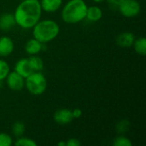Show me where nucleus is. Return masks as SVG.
Here are the masks:
<instances>
[{"label": "nucleus", "instance_id": "obj_1", "mask_svg": "<svg viewBox=\"0 0 146 146\" xmlns=\"http://www.w3.org/2000/svg\"><path fill=\"white\" fill-rule=\"evenodd\" d=\"M42 11L39 0H22L14 13L15 23L23 29L33 28L40 20Z\"/></svg>", "mask_w": 146, "mask_h": 146}, {"label": "nucleus", "instance_id": "obj_2", "mask_svg": "<svg viewBox=\"0 0 146 146\" xmlns=\"http://www.w3.org/2000/svg\"><path fill=\"white\" fill-rule=\"evenodd\" d=\"M60 33L59 25L53 20L46 19L38 21L33 27V36L42 44L54 40Z\"/></svg>", "mask_w": 146, "mask_h": 146}, {"label": "nucleus", "instance_id": "obj_3", "mask_svg": "<svg viewBox=\"0 0 146 146\" xmlns=\"http://www.w3.org/2000/svg\"><path fill=\"white\" fill-rule=\"evenodd\" d=\"M87 4L84 0H69L62 9V19L68 24H76L86 19Z\"/></svg>", "mask_w": 146, "mask_h": 146}, {"label": "nucleus", "instance_id": "obj_4", "mask_svg": "<svg viewBox=\"0 0 146 146\" xmlns=\"http://www.w3.org/2000/svg\"><path fill=\"white\" fill-rule=\"evenodd\" d=\"M25 86L30 94L39 96L46 91L47 80L41 72H33L25 78Z\"/></svg>", "mask_w": 146, "mask_h": 146}, {"label": "nucleus", "instance_id": "obj_5", "mask_svg": "<svg viewBox=\"0 0 146 146\" xmlns=\"http://www.w3.org/2000/svg\"><path fill=\"white\" fill-rule=\"evenodd\" d=\"M118 9L123 16L133 18L140 13L141 5L137 0H123L118 6Z\"/></svg>", "mask_w": 146, "mask_h": 146}, {"label": "nucleus", "instance_id": "obj_6", "mask_svg": "<svg viewBox=\"0 0 146 146\" xmlns=\"http://www.w3.org/2000/svg\"><path fill=\"white\" fill-rule=\"evenodd\" d=\"M5 80L8 87L12 91L19 92L25 86V79L15 71L9 72Z\"/></svg>", "mask_w": 146, "mask_h": 146}, {"label": "nucleus", "instance_id": "obj_7", "mask_svg": "<svg viewBox=\"0 0 146 146\" xmlns=\"http://www.w3.org/2000/svg\"><path fill=\"white\" fill-rule=\"evenodd\" d=\"M53 119L56 123L59 125H67L73 121L74 118L72 115V110L68 109H60L54 113Z\"/></svg>", "mask_w": 146, "mask_h": 146}, {"label": "nucleus", "instance_id": "obj_8", "mask_svg": "<svg viewBox=\"0 0 146 146\" xmlns=\"http://www.w3.org/2000/svg\"><path fill=\"white\" fill-rule=\"evenodd\" d=\"M14 71H15L17 74H19L24 79L27 78V76H29L33 72V70L32 69V68L30 66L28 58H22V59H20L19 61H17L15 64Z\"/></svg>", "mask_w": 146, "mask_h": 146}, {"label": "nucleus", "instance_id": "obj_9", "mask_svg": "<svg viewBox=\"0 0 146 146\" xmlns=\"http://www.w3.org/2000/svg\"><path fill=\"white\" fill-rule=\"evenodd\" d=\"M15 49L13 40L7 36L0 37V56L4 57L9 56Z\"/></svg>", "mask_w": 146, "mask_h": 146}, {"label": "nucleus", "instance_id": "obj_10", "mask_svg": "<svg viewBox=\"0 0 146 146\" xmlns=\"http://www.w3.org/2000/svg\"><path fill=\"white\" fill-rule=\"evenodd\" d=\"M134 40H135V36L131 32L121 33L116 37L117 44L123 48H128V47L133 46Z\"/></svg>", "mask_w": 146, "mask_h": 146}, {"label": "nucleus", "instance_id": "obj_11", "mask_svg": "<svg viewBox=\"0 0 146 146\" xmlns=\"http://www.w3.org/2000/svg\"><path fill=\"white\" fill-rule=\"evenodd\" d=\"M16 25L14 14L4 13L0 15V29L3 31H9Z\"/></svg>", "mask_w": 146, "mask_h": 146}, {"label": "nucleus", "instance_id": "obj_12", "mask_svg": "<svg viewBox=\"0 0 146 146\" xmlns=\"http://www.w3.org/2000/svg\"><path fill=\"white\" fill-rule=\"evenodd\" d=\"M43 49V44L36 38L29 39L25 44V50L29 56L38 55Z\"/></svg>", "mask_w": 146, "mask_h": 146}, {"label": "nucleus", "instance_id": "obj_13", "mask_svg": "<svg viewBox=\"0 0 146 146\" xmlns=\"http://www.w3.org/2000/svg\"><path fill=\"white\" fill-rule=\"evenodd\" d=\"M39 2L42 10L47 13L56 12L62 4V0H40Z\"/></svg>", "mask_w": 146, "mask_h": 146}, {"label": "nucleus", "instance_id": "obj_14", "mask_svg": "<svg viewBox=\"0 0 146 146\" xmlns=\"http://www.w3.org/2000/svg\"><path fill=\"white\" fill-rule=\"evenodd\" d=\"M103 16V11L101 8L96 5H92L90 7H87L86 14V19L88 20L91 22H96L101 20Z\"/></svg>", "mask_w": 146, "mask_h": 146}, {"label": "nucleus", "instance_id": "obj_15", "mask_svg": "<svg viewBox=\"0 0 146 146\" xmlns=\"http://www.w3.org/2000/svg\"><path fill=\"white\" fill-rule=\"evenodd\" d=\"M135 52L140 56H145L146 54V39L145 37H139L135 38L133 44Z\"/></svg>", "mask_w": 146, "mask_h": 146}, {"label": "nucleus", "instance_id": "obj_16", "mask_svg": "<svg viewBox=\"0 0 146 146\" xmlns=\"http://www.w3.org/2000/svg\"><path fill=\"white\" fill-rule=\"evenodd\" d=\"M30 66L32 68V69L33 70V72H41L44 68V62L43 60L38 56L37 55H33V56H30L28 58Z\"/></svg>", "mask_w": 146, "mask_h": 146}, {"label": "nucleus", "instance_id": "obj_17", "mask_svg": "<svg viewBox=\"0 0 146 146\" xmlns=\"http://www.w3.org/2000/svg\"><path fill=\"white\" fill-rule=\"evenodd\" d=\"M25 132V125L21 121H16L12 126V133L14 136L19 138L23 135Z\"/></svg>", "mask_w": 146, "mask_h": 146}, {"label": "nucleus", "instance_id": "obj_18", "mask_svg": "<svg viewBox=\"0 0 146 146\" xmlns=\"http://www.w3.org/2000/svg\"><path fill=\"white\" fill-rule=\"evenodd\" d=\"M10 70L8 62L5 60L0 58V81L5 80Z\"/></svg>", "mask_w": 146, "mask_h": 146}, {"label": "nucleus", "instance_id": "obj_19", "mask_svg": "<svg viewBox=\"0 0 146 146\" xmlns=\"http://www.w3.org/2000/svg\"><path fill=\"white\" fill-rule=\"evenodd\" d=\"M113 145L114 146H132L133 145V143H132V141H131L128 138H127V137H125V136L121 135V136L116 137V138L114 139V141H113Z\"/></svg>", "mask_w": 146, "mask_h": 146}, {"label": "nucleus", "instance_id": "obj_20", "mask_svg": "<svg viewBox=\"0 0 146 146\" xmlns=\"http://www.w3.org/2000/svg\"><path fill=\"white\" fill-rule=\"evenodd\" d=\"M15 145L16 146H37V143L29 138L27 137H19V139L15 142Z\"/></svg>", "mask_w": 146, "mask_h": 146}, {"label": "nucleus", "instance_id": "obj_21", "mask_svg": "<svg viewBox=\"0 0 146 146\" xmlns=\"http://www.w3.org/2000/svg\"><path fill=\"white\" fill-rule=\"evenodd\" d=\"M13 145L11 136L5 133H0V146H10Z\"/></svg>", "mask_w": 146, "mask_h": 146}, {"label": "nucleus", "instance_id": "obj_22", "mask_svg": "<svg viewBox=\"0 0 146 146\" xmlns=\"http://www.w3.org/2000/svg\"><path fill=\"white\" fill-rule=\"evenodd\" d=\"M129 127H130V122L127 120H122L117 124L116 130H117L118 133L122 134V133H125L128 130Z\"/></svg>", "mask_w": 146, "mask_h": 146}, {"label": "nucleus", "instance_id": "obj_23", "mask_svg": "<svg viewBox=\"0 0 146 146\" xmlns=\"http://www.w3.org/2000/svg\"><path fill=\"white\" fill-rule=\"evenodd\" d=\"M81 142L78 139H69L66 142V146H80Z\"/></svg>", "mask_w": 146, "mask_h": 146}, {"label": "nucleus", "instance_id": "obj_24", "mask_svg": "<svg viewBox=\"0 0 146 146\" xmlns=\"http://www.w3.org/2000/svg\"><path fill=\"white\" fill-rule=\"evenodd\" d=\"M72 115L74 119H79L82 116V110L80 109H74L72 110Z\"/></svg>", "mask_w": 146, "mask_h": 146}, {"label": "nucleus", "instance_id": "obj_25", "mask_svg": "<svg viewBox=\"0 0 146 146\" xmlns=\"http://www.w3.org/2000/svg\"><path fill=\"white\" fill-rule=\"evenodd\" d=\"M122 1H123V0H108L109 3H110V5H112L113 7H116V8H118V6L120 5V3H121Z\"/></svg>", "mask_w": 146, "mask_h": 146}, {"label": "nucleus", "instance_id": "obj_26", "mask_svg": "<svg viewBox=\"0 0 146 146\" xmlns=\"http://www.w3.org/2000/svg\"><path fill=\"white\" fill-rule=\"evenodd\" d=\"M57 145L58 146H66V142H64V141H61V142L57 143Z\"/></svg>", "mask_w": 146, "mask_h": 146}, {"label": "nucleus", "instance_id": "obj_27", "mask_svg": "<svg viewBox=\"0 0 146 146\" xmlns=\"http://www.w3.org/2000/svg\"><path fill=\"white\" fill-rule=\"evenodd\" d=\"M94 3H102V2H104V0H92Z\"/></svg>", "mask_w": 146, "mask_h": 146}, {"label": "nucleus", "instance_id": "obj_28", "mask_svg": "<svg viewBox=\"0 0 146 146\" xmlns=\"http://www.w3.org/2000/svg\"><path fill=\"white\" fill-rule=\"evenodd\" d=\"M21 1H22V0H21Z\"/></svg>", "mask_w": 146, "mask_h": 146}]
</instances>
